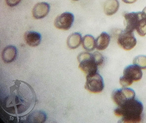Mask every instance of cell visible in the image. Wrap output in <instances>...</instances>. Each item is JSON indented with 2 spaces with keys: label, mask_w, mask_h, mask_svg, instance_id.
Listing matches in <instances>:
<instances>
[{
  "label": "cell",
  "mask_w": 146,
  "mask_h": 123,
  "mask_svg": "<svg viewBox=\"0 0 146 123\" xmlns=\"http://www.w3.org/2000/svg\"><path fill=\"white\" fill-rule=\"evenodd\" d=\"M117 43L119 46L125 50H130L135 47L137 40L133 34V32L125 30L119 34Z\"/></svg>",
  "instance_id": "obj_8"
},
{
  "label": "cell",
  "mask_w": 146,
  "mask_h": 123,
  "mask_svg": "<svg viewBox=\"0 0 146 123\" xmlns=\"http://www.w3.org/2000/svg\"><path fill=\"white\" fill-rule=\"evenodd\" d=\"M142 103L138 100H129L119 106L114 111L115 115L122 117L123 123H139L142 119Z\"/></svg>",
  "instance_id": "obj_2"
},
{
  "label": "cell",
  "mask_w": 146,
  "mask_h": 123,
  "mask_svg": "<svg viewBox=\"0 0 146 123\" xmlns=\"http://www.w3.org/2000/svg\"><path fill=\"white\" fill-rule=\"evenodd\" d=\"M143 13H144L145 15L146 16V7H145L144 9H143Z\"/></svg>",
  "instance_id": "obj_22"
},
{
  "label": "cell",
  "mask_w": 146,
  "mask_h": 123,
  "mask_svg": "<svg viewBox=\"0 0 146 123\" xmlns=\"http://www.w3.org/2000/svg\"><path fill=\"white\" fill-rule=\"evenodd\" d=\"M74 21V16L72 13L65 12L55 19V27L62 30H68L71 28Z\"/></svg>",
  "instance_id": "obj_9"
},
{
  "label": "cell",
  "mask_w": 146,
  "mask_h": 123,
  "mask_svg": "<svg viewBox=\"0 0 146 123\" xmlns=\"http://www.w3.org/2000/svg\"><path fill=\"white\" fill-rule=\"evenodd\" d=\"M22 0H6V3L8 6L11 7L18 5Z\"/></svg>",
  "instance_id": "obj_20"
},
{
  "label": "cell",
  "mask_w": 146,
  "mask_h": 123,
  "mask_svg": "<svg viewBox=\"0 0 146 123\" xmlns=\"http://www.w3.org/2000/svg\"><path fill=\"white\" fill-rule=\"evenodd\" d=\"M133 63L141 69H146V56L140 55L136 57L134 59Z\"/></svg>",
  "instance_id": "obj_18"
},
{
  "label": "cell",
  "mask_w": 146,
  "mask_h": 123,
  "mask_svg": "<svg viewBox=\"0 0 146 123\" xmlns=\"http://www.w3.org/2000/svg\"><path fill=\"white\" fill-rule=\"evenodd\" d=\"M36 101V96L32 87L25 82L17 80L13 81L8 94L1 99V105L9 114L22 116L33 109Z\"/></svg>",
  "instance_id": "obj_1"
},
{
  "label": "cell",
  "mask_w": 146,
  "mask_h": 123,
  "mask_svg": "<svg viewBox=\"0 0 146 123\" xmlns=\"http://www.w3.org/2000/svg\"><path fill=\"white\" fill-rule=\"evenodd\" d=\"M135 97L134 91L132 89L127 88L114 91L111 95V98L113 102L118 105V106H121L129 100L134 99Z\"/></svg>",
  "instance_id": "obj_7"
},
{
  "label": "cell",
  "mask_w": 146,
  "mask_h": 123,
  "mask_svg": "<svg viewBox=\"0 0 146 123\" xmlns=\"http://www.w3.org/2000/svg\"><path fill=\"white\" fill-rule=\"evenodd\" d=\"M82 47L87 51H92L96 47V40L92 36L87 34L82 38Z\"/></svg>",
  "instance_id": "obj_17"
},
{
  "label": "cell",
  "mask_w": 146,
  "mask_h": 123,
  "mask_svg": "<svg viewBox=\"0 0 146 123\" xmlns=\"http://www.w3.org/2000/svg\"><path fill=\"white\" fill-rule=\"evenodd\" d=\"M17 56V50L13 45H9L5 48L2 53L3 61L6 63H11L14 61Z\"/></svg>",
  "instance_id": "obj_11"
},
{
  "label": "cell",
  "mask_w": 146,
  "mask_h": 123,
  "mask_svg": "<svg viewBox=\"0 0 146 123\" xmlns=\"http://www.w3.org/2000/svg\"><path fill=\"white\" fill-rule=\"evenodd\" d=\"M110 42L109 34L103 32L96 40V48L99 50H103L107 48Z\"/></svg>",
  "instance_id": "obj_16"
},
{
  "label": "cell",
  "mask_w": 146,
  "mask_h": 123,
  "mask_svg": "<svg viewBox=\"0 0 146 123\" xmlns=\"http://www.w3.org/2000/svg\"><path fill=\"white\" fill-rule=\"evenodd\" d=\"M26 44L31 47H36L40 44L42 36L40 33L35 31H28L24 34Z\"/></svg>",
  "instance_id": "obj_12"
},
{
  "label": "cell",
  "mask_w": 146,
  "mask_h": 123,
  "mask_svg": "<svg viewBox=\"0 0 146 123\" xmlns=\"http://www.w3.org/2000/svg\"><path fill=\"white\" fill-rule=\"evenodd\" d=\"M124 3L126 4H133L134 3H135L137 0H122Z\"/></svg>",
  "instance_id": "obj_21"
},
{
  "label": "cell",
  "mask_w": 146,
  "mask_h": 123,
  "mask_svg": "<svg viewBox=\"0 0 146 123\" xmlns=\"http://www.w3.org/2000/svg\"><path fill=\"white\" fill-rule=\"evenodd\" d=\"M119 7L118 0H107L104 5V11L107 15L111 16L117 13Z\"/></svg>",
  "instance_id": "obj_14"
},
{
  "label": "cell",
  "mask_w": 146,
  "mask_h": 123,
  "mask_svg": "<svg viewBox=\"0 0 146 123\" xmlns=\"http://www.w3.org/2000/svg\"><path fill=\"white\" fill-rule=\"evenodd\" d=\"M50 11V6L46 2L38 3L34 6L32 10V14L34 18L40 19L48 15Z\"/></svg>",
  "instance_id": "obj_10"
},
{
  "label": "cell",
  "mask_w": 146,
  "mask_h": 123,
  "mask_svg": "<svg viewBox=\"0 0 146 123\" xmlns=\"http://www.w3.org/2000/svg\"><path fill=\"white\" fill-rule=\"evenodd\" d=\"M27 123H44L46 121V115L42 111H35L28 113L27 115Z\"/></svg>",
  "instance_id": "obj_13"
},
{
  "label": "cell",
  "mask_w": 146,
  "mask_h": 123,
  "mask_svg": "<svg viewBox=\"0 0 146 123\" xmlns=\"http://www.w3.org/2000/svg\"><path fill=\"white\" fill-rule=\"evenodd\" d=\"M73 1H78V0H73Z\"/></svg>",
  "instance_id": "obj_23"
},
{
  "label": "cell",
  "mask_w": 146,
  "mask_h": 123,
  "mask_svg": "<svg viewBox=\"0 0 146 123\" xmlns=\"http://www.w3.org/2000/svg\"><path fill=\"white\" fill-rule=\"evenodd\" d=\"M84 88L92 93L97 94L101 92L104 88L102 77L97 73L87 75Z\"/></svg>",
  "instance_id": "obj_6"
},
{
  "label": "cell",
  "mask_w": 146,
  "mask_h": 123,
  "mask_svg": "<svg viewBox=\"0 0 146 123\" xmlns=\"http://www.w3.org/2000/svg\"><path fill=\"white\" fill-rule=\"evenodd\" d=\"M125 30L137 33L141 36L146 34V16L143 12L126 13L124 15Z\"/></svg>",
  "instance_id": "obj_3"
},
{
  "label": "cell",
  "mask_w": 146,
  "mask_h": 123,
  "mask_svg": "<svg viewBox=\"0 0 146 123\" xmlns=\"http://www.w3.org/2000/svg\"><path fill=\"white\" fill-rule=\"evenodd\" d=\"M78 60L80 65L79 69L86 74L97 73L98 66L92 54L88 52H82L78 56Z\"/></svg>",
  "instance_id": "obj_5"
},
{
  "label": "cell",
  "mask_w": 146,
  "mask_h": 123,
  "mask_svg": "<svg viewBox=\"0 0 146 123\" xmlns=\"http://www.w3.org/2000/svg\"><path fill=\"white\" fill-rule=\"evenodd\" d=\"M82 40V36L80 33H73L68 38L67 40L68 47L70 49H76L80 45Z\"/></svg>",
  "instance_id": "obj_15"
},
{
  "label": "cell",
  "mask_w": 146,
  "mask_h": 123,
  "mask_svg": "<svg viewBox=\"0 0 146 123\" xmlns=\"http://www.w3.org/2000/svg\"><path fill=\"white\" fill-rule=\"evenodd\" d=\"M143 76L141 69L137 65H130L124 69L123 75L119 79V83L122 87L125 88L130 86L134 81H138Z\"/></svg>",
  "instance_id": "obj_4"
},
{
  "label": "cell",
  "mask_w": 146,
  "mask_h": 123,
  "mask_svg": "<svg viewBox=\"0 0 146 123\" xmlns=\"http://www.w3.org/2000/svg\"><path fill=\"white\" fill-rule=\"evenodd\" d=\"M95 61L97 63L98 65H100L103 64L104 62V58L102 55L98 52H95L92 53Z\"/></svg>",
  "instance_id": "obj_19"
}]
</instances>
